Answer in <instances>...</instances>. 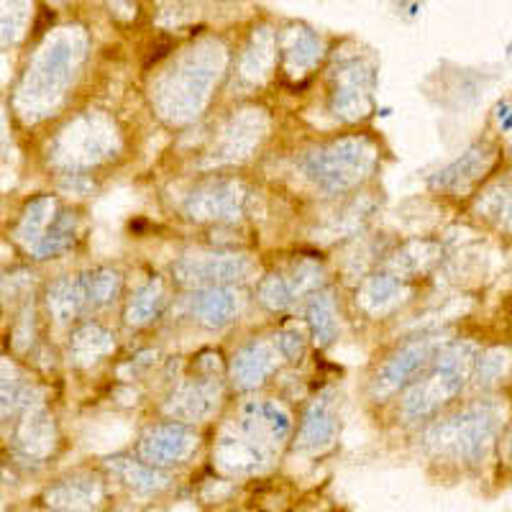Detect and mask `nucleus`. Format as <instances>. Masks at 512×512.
<instances>
[{
  "label": "nucleus",
  "mask_w": 512,
  "mask_h": 512,
  "mask_svg": "<svg viewBox=\"0 0 512 512\" xmlns=\"http://www.w3.org/2000/svg\"><path fill=\"white\" fill-rule=\"evenodd\" d=\"M477 346L469 341L441 346L428 364V374L413 384V390L405 397L402 413L408 420H425L438 413L451 397L459 395L466 382L474 377L477 364Z\"/></svg>",
  "instance_id": "nucleus-1"
},
{
  "label": "nucleus",
  "mask_w": 512,
  "mask_h": 512,
  "mask_svg": "<svg viewBox=\"0 0 512 512\" xmlns=\"http://www.w3.org/2000/svg\"><path fill=\"white\" fill-rule=\"evenodd\" d=\"M497 433V413L489 405H472L446 420H438L425 433V446L433 454L456 461L484 459Z\"/></svg>",
  "instance_id": "nucleus-2"
},
{
  "label": "nucleus",
  "mask_w": 512,
  "mask_h": 512,
  "mask_svg": "<svg viewBox=\"0 0 512 512\" xmlns=\"http://www.w3.org/2000/svg\"><path fill=\"white\" fill-rule=\"evenodd\" d=\"M374 164H377V149L364 136L318 146L303 159L308 180L326 192L351 190L372 172Z\"/></svg>",
  "instance_id": "nucleus-3"
},
{
  "label": "nucleus",
  "mask_w": 512,
  "mask_h": 512,
  "mask_svg": "<svg viewBox=\"0 0 512 512\" xmlns=\"http://www.w3.org/2000/svg\"><path fill=\"white\" fill-rule=\"evenodd\" d=\"M249 192L236 180H210L187 195L185 213L200 223H233L246 208Z\"/></svg>",
  "instance_id": "nucleus-4"
},
{
  "label": "nucleus",
  "mask_w": 512,
  "mask_h": 512,
  "mask_svg": "<svg viewBox=\"0 0 512 512\" xmlns=\"http://www.w3.org/2000/svg\"><path fill=\"white\" fill-rule=\"evenodd\" d=\"M177 282L190 287H228L249 277L251 262L241 254L185 256L172 267Z\"/></svg>",
  "instance_id": "nucleus-5"
},
{
  "label": "nucleus",
  "mask_w": 512,
  "mask_h": 512,
  "mask_svg": "<svg viewBox=\"0 0 512 512\" xmlns=\"http://www.w3.org/2000/svg\"><path fill=\"white\" fill-rule=\"evenodd\" d=\"M441 338L438 336H425L408 344L405 349L397 351L387 364L382 367V372L377 374L372 384L374 400H384V397L395 395L397 390H402L405 384L413 382L423 369H428V364L433 361L436 351L441 349Z\"/></svg>",
  "instance_id": "nucleus-6"
},
{
  "label": "nucleus",
  "mask_w": 512,
  "mask_h": 512,
  "mask_svg": "<svg viewBox=\"0 0 512 512\" xmlns=\"http://www.w3.org/2000/svg\"><path fill=\"white\" fill-rule=\"evenodd\" d=\"M198 446V436L182 423L154 425L141 436L139 456L152 466L182 464Z\"/></svg>",
  "instance_id": "nucleus-7"
},
{
  "label": "nucleus",
  "mask_w": 512,
  "mask_h": 512,
  "mask_svg": "<svg viewBox=\"0 0 512 512\" xmlns=\"http://www.w3.org/2000/svg\"><path fill=\"white\" fill-rule=\"evenodd\" d=\"M236 431H241L256 446H262L267 454H272L274 448L280 446L282 441H287V436H290L292 420L287 415V410L280 408L277 402H249L244 413H241Z\"/></svg>",
  "instance_id": "nucleus-8"
},
{
  "label": "nucleus",
  "mask_w": 512,
  "mask_h": 512,
  "mask_svg": "<svg viewBox=\"0 0 512 512\" xmlns=\"http://www.w3.org/2000/svg\"><path fill=\"white\" fill-rule=\"evenodd\" d=\"M221 402V384L213 379H192V382L182 384L180 390L172 395L167 402V415L185 423H198L213 415V410Z\"/></svg>",
  "instance_id": "nucleus-9"
},
{
  "label": "nucleus",
  "mask_w": 512,
  "mask_h": 512,
  "mask_svg": "<svg viewBox=\"0 0 512 512\" xmlns=\"http://www.w3.org/2000/svg\"><path fill=\"white\" fill-rule=\"evenodd\" d=\"M495 146L482 141V144H474L472 149H466L454 164H448L446 169H441L436 177L431 180L433 187L446 192H459L466 190L469 185L479 180V177L487 172L492 164H495Z\"/></svg>",
  "instance_id": "nucleus-10"
},
{
  "label": "nucleus",
  "mask_w": 512,
  "mask_h": 512,
  "mask_svg": "<svg viewBox=\"0 0 512 512\" xmlns=\"http://www.w3.org/2000/svg\"><path fill=\"white\" fill-rule=\"evenodd\" d=\"M241 308L239 292L228 287H200L190 297V313L205 328L228 326Z\"/></svg>",
  "instance_id": "nucleus-11"
},
{
  "label": "nucleus",
  "mask_w": 512,
  "mask_h": 512,
  "mask_svg": "<svg viewBox=\"0 0 512 512\" xmlns=\"http://www.w3.org/2000/svg\"><path fill=\"white\" fill-rule=\"evenodd\" d=\"M277 367V351L264 341H251L231 361V377L241 390H254Z\"/></svg>",
  "instance_id": "nucleus-12"
},
{
  "label": "nucleus",
  "mask_w": 512,
  "mask_h": 512,
  "mask_svg": "<svg viewBox=\"0 0 512 512\" xmlns=\"http://www.w3.org/2000/svg\"><path fill=\"white\" fill-rule=\"evenodd\" d=\"M269 456L272 454H267L262 446H256V443L251 441V438H246L241 431L226 433L216 448L218 464H221L226 472L233 474L256 472V469L267 466Z\"/></svg>",
  "instance_id": "nucleus-13"
},
{
  "label": "nucleus",
  "mask_w": 512,
  "mask_h": 512,
  "mask_svg": "<svg viewBox=\"0 0 512 512\" xmlns=\"http://www.w3.org/2000/svg\"><path fill=\"white\" fill-rule=\"evenodd\" d=\"M108 472L118 479L121 484H126L128 489L141 492V495H154V492H162L169 487V474L162 472L159 466L146 464V461L126 459V456H116V459L105 461Z\"/></svg>",
  "instance_id": "nucleus-14"
},
{
  "label": "nucleus",
  "mask_w": 512,
  "mask_h": 512,
  "mask_svg": "<svg viewBox=\"0 0 512 512\" xmlns=\"http://www.w3.org/2000/svg\"><path fill=\"white\" fill-rule=\"evenodd\" d=\"M333 438H336V415H333L331 402L326 397H320L305 413L300 436H297V448L315 454V451H323V448L331 446Z\"/></svg>",
  "instance_id": "nucleus-15"
},
{
  "label": "nucleus",
  "mask_w": 512,
  "mask_h": 512,
  "mask_svg": "<svg viewBox=\"0 0 512 512\" xmlns=\"http://www.w3.org/2000/svg\"><path fill=\"white\" fill-rule=\"evenodd\" d=\"M103 500V489L93 479H64L47 492L49 507L59 512H90Z\"/></svg>",
  "instance_id": "nucleus-16"
},
{
  "label": "nucleus",
  "mask_w": 512,
  "mask_h": 512,
  "mask_svg": "<svg viewBox=\"0 0 512 512\" xmlns=\"http://www.w3.org/2000/svg\"><path fill=\"white\" fill-rule=\"evenodd\" d=\"M405 295H408L405 280H400V277L392 272L372 274L359 290L361 305H364L369 313H387V310L395 308L397 303H402V297Z\"/></svg>",
  "instance_id": "nucleus-17"
},
{
  "label": "nucleus",
  "mask_w": 512,
  "mask_h": 512,
  "mask_svg": "<svg viewBox=\"0 0 512 512\" xmlns=\"http://www.w3.org/2000/svg\"><path fill=\"white\" fill-rule=\"evenodd\" d=\"M116 346L113 336L105 331L103 326H95V323H88V326L77 328L72 333L70 341V354L75 359V364L80 367H88V364H95L98 359L108 356Z\"/></svg>",
  "instance_id": "nucleus-18"
},
{
  "label": "nucleus",
  "mask_w": 512,
  "mask_h": 512,
  "mask_svg": "<svg viewBox=\"0 0 512 512\" xmlns=\"http://www.w3.org/2000/svg\"><path fill=\"white\" fill-rule=\"evenodd\" d=\"M80 282L82 297H85V308H103V305L113 303L121 295L123 280L116 269L98 267L93 272H85L77 277Z\"/></svg>",
  "instance_id": "nucleus-19"
},
{
  "label": "nucleus",
  "mask_w": 512,
  "mask_h": 512,
  "mask_svg": "<svg viewBox=\"0 0 512 512\" xmlns=\"http://www.w3.org/2000/svg\"><path fill=\"white\" fill-rule=\"evenodd\" d=\"M438 256H441V246L438 244H433V241H413V244H408L392 256V269H395L392 274H397L400 280L425 274L438 262Z\"/></svg>",
  "instance_id": "nucleus-20"
},
{
  "label": "nucleus",
  "mask_w": 512,
  "mask_h": 512,
  "mask_svg": "<svg viewBox=\"0 0 512 512\" xmlns=\"http://www.w3.org/2000/svg\"><path fill=\"white\" fill-rule=\"evenodd\" d=\"M18 446L24 448L31 459H44L54 448V423L47 413H31L18 433Z\"/></svg>",
  "instance_id": "nucleus-21"
},
{
  "label": "nucleus",
  "mask_w": 512,
  "mask_h": 512,
  "mask_svg": "<svg viewBox=\"0 0 512 512\" xmlns=\"http://www.w3.org/2000/svg\"><path fill=\"white\" fill-rule=\"evenodd\" d=\"M369 105H372V95H369V88L361 82L359 75L351 82H344L333 93L331 100L333 116L344 118V121H359V118H364L369 113Z\"/></svg>",
  "instance_id": "nucleus-22"
},
{
  "label": "nucleus",
  "mask_w": 512,
  "mask_h": 512,
  "mask_svg": "<svg viewBox=\"0 0 512 512\" xmlns=\"http://www.w3.org/2000/svg\"><path fill=\"white\" fill-rule=\"evenodd\" d=\"M308 326L313 333L315 344L328 346L338 333L336 320V303L331 292H315L308 303Z\"/></svg>",
  "instance_id": "nucleus-23"
},
{
  "label": "nucleus",
  "mask_w": 512,
  "mask_h": 512,
  "mask_svg": "<svg viewBox=\"0 0 512 512\" xmlns=\"http://www.w3.org/2000/svg\"><path fill=\"white\" fill-rule=\"evenodd\" d=\"M75 233H77L75 213H64V210H57V216H54V221L47 226L44 236L36 241L34 254L39 256V259H47V256L59 254V251H64L67 246H72V241H75Z\"/></svg>",
  "instance_id": "nucleus-24"
},
{
  "label": "nucleus",
  "mask_w": 512,
  "mask_h": 512,
  "mask_svg": "<svg viewBox=\"0 0 512 512\" xmlns=\"http://www.w3.org/2000/svg\"><path fill=\"white\" fill-rule=\"evenodd\" d=\"M164 300H167V295H164L162 280L146 282V285L131 297V303H128V310H126V320L131 323V326L152 323V320L162 313Z\"/></svg>",
  "instance_id": "nucleus-25"
},
{
  "label": "nucleus",
  "mask_w": 512,
  "mask_h": 512,
  "mask_svg": "<svg viewBox=\"0 0 512 512\" xmlns=\"http://www.w3.org/2000/svg\"><path fill=\"white\" fill-rule=\"evenodd\" d=\"M57 210L59 208L54 198H36L34 203L29 205L24 221H21V228H18V236H21V241L29 244V249H34L36 241L44 236L47 226L54 221V216H57Z\"/></svg>",
  "instance_id": "nucleus-26"
},
{
  "label": "nucleus",
  "mask_w": 512,
  "mask_h": 512,
  "mask_svg": "<svg viewBox=\"0 0 512 512\" xmlns=\"http://www.w3.org/2000/svg\"><path fill=\"white\" fill-rule=\"evenodd\" d=\"M47 303H49V310H52V315L59 320V323L75 318L80 310H85V297H82L80 282L59 280L57 285L49 290Z\"/></svg>",
  "instance_id": "nucleus-27"
},
{
  "label": "nucleus",
  "mask_w": 512,
  "mask_h": 512,
  "mask_svg": "<svg viewBox=\"0 0 512 512\" xmlns=\"http://www.w3.org/2000/svg\"><path fill=\"white\" fill-rule=\"evenodd\" d=\"M259 300L269 310H287L295 303V292H292L287 277H282V274H269L267 280H262V285H259Z\"/></svg>",
  "instance_id": "nucleus-28"
},
{
  "label": "nucleus",
  "mask_w": 512,
  "mask_h": 512,
  "mask_svg": "<svg viewBox=\"0 0 512 512\" xmlns=\"http://www.w3.org/2000/svg\"><path fill=\"white\" fill-rule=\"evenodd\" d=\"M305 346H308V338H305V331L300 326H287L277 333V341H274V351H280L282 359L297 361L305 356Z\"/></svg>",
  "instance_id": "nucleus-29"
},
{
  "label": "nucleus",
  "mask_w": 512,
  "mask_h": 512,
  "mask_svg": "<svg viewBox=\"0 0 512 512\" xmlns=\"http://www.w3.org/2000/svg\"><path fill=\"white\" fill-rule=\"evenodd\" d=\"M507 369V351L497 349L489 351V354L477 356V364H474V372H477L479 384H492L495 379L502 377V372Z\"/></svg>",
  "instance_id": "nucleus-30"
}]
</instances>
